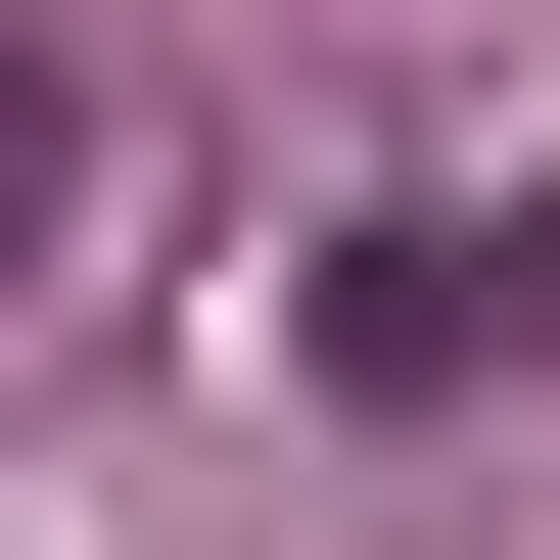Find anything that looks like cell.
Listing matches in <instances>:
<instances>
[{
    "mask_svg": "<svg viewBox=\"0 0 560 560\" xmlns=\"http://www.w3.org/2000/svg\"><path fill=\"white\" fill-rule=\"evenodd\" d=\"M514 327H560V234H514V187H420V234L327 280V374H374V420H467V374H514Z\"/></svg>",
    "mask_w": 560,
    "mask_h": 560,
    "instance_id": "6da1fadb",
    "label": "cell"
},
{
    "mask_svg": "<svg viewBox=\"0 0 560 560\" xmlns=\"http://www.w3.org/2000/svg\"><path fill=\"white\" fill-rule=\"evenodd\" d=\"M0 234H47V47H0Z\"/></svg>",
    "mask_w": 560,
    "mask_h": 560,
    "instance_id": "7a4b0ae2",
    "label": "cell"
}]
</instances>
